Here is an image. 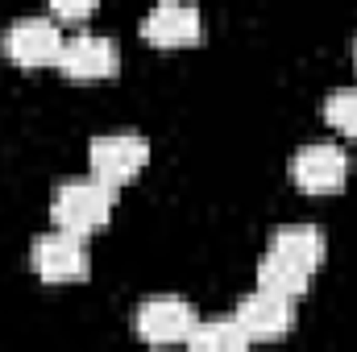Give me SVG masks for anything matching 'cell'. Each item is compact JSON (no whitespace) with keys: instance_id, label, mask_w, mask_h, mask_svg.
<instances>
[{"instance_id":"277c9868","label":"cell","mask_w":357,"mask_h":352,"mask_svg":"<svg viewBox=\"0 0 357 352\" xmlns=\"http://www.w3.org/2000/svg\"><path fill=\"white\" fill-rule=\"evenodd\" d=\"M349 170H354V158L337 141L299 145L295 158H291V178H295V186L303 195H337V191H345Z\"/></svg>"},{"instance_id":"ba28073f","label":"cell","mask_w":357,"mask_h":352,"mask_svg":"<svg viewBox=\"0 0 357 352\" xmlns=\"http://www.w3.org/2000/svg\"><path fill=\"white\" fill-rule=\"evenodd\" d=\"M142 38L158 50H183L195 46L204 38V17L195 0H158L146 21H142Z\"/></svg>"},{"instance_id":"9c48e42d","label":"cell","mask_w":357,"mask_h":352,"mask_svg":"<svg viewBox=\"0 0 357 352\" xmlns=\"http://www.w3.org/2000/svg\"><path fill=\"white\" fill-rule=\"evenodd\" d=\"M59 71L67 79H112L121 71V46L104 33H71L59 54Z\"/></svg>"},{"instance_id":"7c38bea8","label":"cell","mask_w":357,"mask_h":352,"mask_svg":"<svg viewBox=\"0 0 357 352\" xmlns=\"http://www.w3.org/2000/svg\"><path fill=\"white\" fill-rule=\"evenodd\" d=\"M324 120H328L337 133H345V137H357V88L333 91V95L324 99Z\"/></svg>"},{"instance_id":"3957f363","label":"cell","mask_w":357,"mask_h":352,"mask_svg":"<svg viewBox=\"0 0 357 352\" xmlns=\"http://www.w3.org/2000/svg\"><path fill=\"white\" fill-rule=\"evenodd\" d=\"M29 265L46 286H63V282H84L91 273V249L84 232L71 228H50L42 237H33L29 245Z\"/></svg>"},{"instance_id":"8fae6325","label":"cell","mask_w":357,"mask_h":352,"mask_svg":"<svg viewBox=\"0 0 357 352\" xmlns=\"http://www.w3.org/2000/svg\"><path fill=\"white\" fill-rule=\"evenodd\" d=\"M187 349H195V352H241V349H250V336H245V328L237 323V315H220V319H199L195 332H191V340H187Z\"/></svg>"},{"instance_id":"8992f818","label":"cell","mask_w":357,"mask_h":352,"mask_svg":"<svg viewBox=\"0 0 357 352\" xmlns=\"http://www.w3.org/2000/svg\"><path fill=\"white\" fill-rule=\"evenodd\" d=\"M199 323V311L187 303V298H175V294H158V298H146L133 315V328L146 344H187L191 332Z\"/></svg>"},{"instance_id":"4fadbf2b","label":"cell","mask_w":357,"mask_h":352,"mask_svg":"<svg viewBox=\"0 0 357 352\" xmlns=\"http://www.w3.org/2000/svg\"><path fill=\"white\" fill-rule=\"evenodd\" d=\"M46 4H50V13L63 17V21H84V17H91V13L100 8V0H46Z\"/></svg>"},{"instance_id":"5b68a950","label":"cell","mask_w":357,"mask_h":352,"mask_svg":"<svg viewBox=\"0 0 357 352\" xmlns=\"http://www.w3.org/2000/svg\"><path fill=\"white\" fill-rule=\"evenodd\" d=\"M63 42L67 33L46 21V17H25V21H13L0 38V50L8 63L17 67H59V54H63Z\"/></svg>"},{"instance_id":"52a82bcc","label":"cell","mask_w":357,"mask_h":352,"mask_svg":"<svg viewBox=\"0 0 357 352\" xmlns=\"http://www.w3.org/2000/svg\"><path fill=\"white\" fill-rule=\"evenodd\" d=\"M150 162V141L142 133H100L88 145V166L91 175H100L104 182L121 186L129 178H137Z\"/></svg>"},{"instance_id":"7a4b0ae2","label":"cell","mask_w":357,"mask_h":352,"mask_svg":"<svg viewBox=\"0 0 357 352\" xmlns=\"http://www.w3.org/2000/svg\"><path fill=\"white\" fill-rule=\"evenodd\" d=\"M112 207H116V186L104 182L100 175L63 178L54 186V199H50V220L59 228L91 237L96 228H104L112 220Z\"/></svg>"},{"instance_id":"30bf717a","label":"cell","mask_w":357,"mask_h":352,"mask_svg":"<svg viewBox=\"0 0 357 352\" xmlns=\"http://www.w3.org/2000/svg\"><path fill=\"white\" fill-rule=\"evenodd\" d=\"M237 323L245 328V336H250V344L258 340H282L291 328H295V298H287V294H274V290H254V294H245L241 303H237Z\"/></svg>"},{"instance_id":"5bb4252c","label":"cell","mask_w":357,"mask_h":352,"mask_svg":"<svg viewBox=\"0 0 357 352\" xmlns=\"http://www.w3.org/2000/svg\"><path fill=\"white\" fill-rule=\"evenodd\" d=\"M354 67H357V42H354Z\"/></svg>"},{"instance_id":"6da1fadb","label":"cell","mask_w":357,"mask_h":352,"mask_svg":"<svg viewBox=\"0 0 357 352\" xmlns=\"http://www.w3.org/2000/svg\"><path fill=\"white\" fill-rule=\"evenodd\" d=\"M324 253H328V241L316 224H287L270 232V245L258 262V286L299 303L312 290V278L324 265Z\"/></svg>"}]
</instances>
